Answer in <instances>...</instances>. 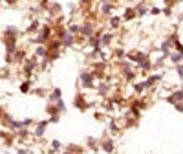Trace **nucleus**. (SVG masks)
Here are the masks:
<instances>
[{
  "mask_svg": "<svg viewBox=\"0 0 183 154\" xmlns=\"http://www.w3.org/2000/svg\"><path fill=\"white\" fill-rule=\"evenodd\" d=\"M99 149H101L103 152H106V154L116 152V141H114L112 138H103L101 143H99Z\"/></svg>",
  "mask_w": 183,
  "mask_h": 154,
  "instance_id": "nucleus-1",
  "label": "nucleus"
},
{
  "mask_svg": "<svg viewBox=\"0 0 183 154\" xmlns=\"http://www.w3.org/2000/svg\"><path fill=\"white\" fill-rule=\"evenodd\" d=\"M94 81H95L94 74H88V72L81 74V85H83V88H94Z\"/></svg>",
  "mask_w": 183,
  "mask_h": 154,
  "instance_id": "nucleus-2",
  "label": "nucleus"
},
{
  "mask_svg": "<svg viewBox=\"0 0 183 154\" xmlns=\"http://www.w3.org/2000/svg\"><path fill=\"white\" fill-rule=\"evenodd\" d=\"M48 125H50V123H48V119H44V121H39V123L35 125V130H33V136L40 140V138H42L44 134H46V129H48Z\"/></svg>",
  "mask_w": 183,
  "mask_h": 154,
  "instance_id": "nucleus-3",
  "label": "nucleus"
},
{
  "mask_svg": "<svg viewBox=\"0 0 183 154\" xmlns=\"http://www.w3.org/2000/svg\"><path fill=\"white\" fill-rule=\"evenodd\" d=\"M50 37H51V28H50V26H44L42 30H40V33L37 35L35 42H37V44H44L48 39H50Z\"/></svg>",
  "mask_w": 183,
  "mask_h": 154,
  "instance_id": "nucleus-4",
  "label": "nucleus"
},
{
  "mask_svg": "<svg viewBox=\"0 0 183 154\" xmlns=\"http://www.w3.org/2000/svg\"><path fill=\"white\" fill-rule=\"evenodd\" d=\"M37 68V59L33 57V59H28L26 63H24V74H26V77L31 75V72Z\"/></svg>",
  "mask_w": 183,
  "mask_h": 154,
  "instance_id": "nucleus-5",
  "label": "nucleus"
},
{
  "mask_svg": "<svg viewBox=\"0 0 183 154\" xmlns=\"http://www.w3.org/2000/svg\"><path fill=\"white\" fill-rule=\"evenodd\" d=\"M126 57H128L130 61H134V63H143L145 59H147V55L143 53V52H130V53H126Z\"/></svg>",
  "mask_w": 183,
  "mask_h": 154,
  "instance_id": "nucleus-6",
  "label": "nucleus"
},
{
  "mask_svg": "<svg viewBox=\"0 0 183 154\" xmlns=\"http://www.w3.org/2000/svg\"><path fill=\"white\" fill-rule=\"evenodd\" d=\"M172 48H174V42L167 39V41L161 44V48H159V50H161V53H163V57H169V55L172 53Z\"/></svg>",
  "mask_w": 183,
  "mask_h": 154,
  "instance_id": "nucleus-7",
  "label": "nucleus"
},
{
  "mask_svg": "<svg viewBox=\"0 0 183 154\" xmlns=\"http://www.w3.org/2000/svg\"><path fill=\"white\" fill-rule=\"evenodd\" d=\"M167 101H169L170 105H176V103H181V101H183V90H178V92H174V94H170V96L167 97Z\"/></svg>",
  "mask_w": 183,
  "mask_h": 154,
  "instance_id": "nucleus-8",
  "label": "nucleus"
},
{
  "mask_svg": "<svg viewBox=\"0 0 183 154\" xmlns=\"http://www.w3.org/2000/svg\"><path fill=\"white\" fill-rule=\"evenodd\" d=\"M81 33H83L84 37L90 39V37H94V33H95V31H94V26H92L90 22H84V24L81 26Z\"/></svg>",
  "mask_w": 183,
  "mask_h": 154,
  "instance_id": "nucleus-9",
  "label": "nucleus"
},
{
  "mask_svg": "<svg viewBox=\"0 0 183 154\" xmlns=\"http://www.w3.org/2000/svg\"><path fill=\"white\" fill-rule=\"evenodd\" d=\"M161 79H163L161 74H154V75H150L148 79H147V81H145V86H147V88H152L154 85H156V83H159Z\"/></svg>",
  "mask_w": 183,
  "mask_h": 154,
  "instance_id": "nucleus-10",
  "label": "nucleus"
},
{
  "mask_svg": "<svg viewBox=\"0 0 183 154\" xmlns=\"http://www.w3.org/2000/svg\"><path fill=\"white\" fill-rule=\"evenodd\" d=\"M84 143H86V147L90 149V151H95L99 149V141H97V138H94V136H88L86 140H84Z\"/></svg>",
  "mask_w": 183,
  "mask_h": 154,
  "instance_id": "nucleus-11",
  "label": "nucleus"
},
{
  "mask_svg": "<svg viewBox=\"0 0 183 154\" xmlns=\"http://www.w3.org/2000/svg\"><path fill=\"white\" fill-rule=\"evenodd\" d=\"M73 105H75V107H77L79 110H86V108H88V103L84 101V97H83L81 94H79V96L75 97V101H73Z\"/></svg>",
  "mask_w": 183,
  "mask_h": 154,
  "instance_id": "nucleus-12",
  "label": "nucleus"
},
{
  "mask_svg": "<svg viewBox=\"0 0 183 154\" xmlns=\"http://www.w3.org/2000/svg\"><path fill=\"white\" fill-rule=\"evenodd\" d=\"M48 97H50L51 103H57L59 99H62V90H61V88H53V92H51Z\"/></svg>",
  "mask_w": 183,
  "mask_h": 154,
  "instance_id": "nucleus-13",
  "label": "nucleus"
},
{
  "mask_svg": "<svg viewBox=\"0 0 183 154\" xmlns=\"http://www.w3.org/2000/svg\"><path fill=\"white\" fill-rule=\"evenodd\" d=\"M35 57H42V59H46V57H48V48H44L42 44H39V46L35 48Z\"/></svg>",
  "mask_w": 183,
  "mask_h": 154,
  "instance_id": "nucleus-14",
  "label": "nucleus"
},
{
  "mask_svg": "<svg viewBox=\"0 0 183 154\" xmlns=\"http://www.w3.org/2000/svg\"><path fill=\"white\" fill-rule=\"evenodd\" d=\"M136 17H137V13H136V9H134V8L125 9V15H123V19H125V20H134Z\"/></svg>",
  "mask_w": 183,
  "mask_h": 154,
  "instance_id": "nucleus-15",
  "label": "nucleus"
},
{
  "mask_svg": "<svg viewBox=\"0 0 183 154\" xmlns=\"http://www.w3.org/2000/svg\"><path fill=\"white\" fill-rule=\"evenodd\" d=\"M169 59H170V63H172V64L178 66L183 61V53H178V52H176V53H170V55H169Z\"/></svg>",
  "mask_w": 183,
  "mask_h": 154,
  "instance_id": "nucleus-16",
  "label": "nucleus"
},
{
  "mask_svg": "<svg viewBox=\"0 0 183 154\" xmlns=\"http://www.w3.org/2000/svg\"><path fill=\"white\" fill-rule=\"evenodd\" d=\"M17 35H19V30L15 26H8L4 30V37H17Z\"/></svg>",
  "mask_w": 183,
  "mask_h": 154,
  "instance_id": "nucleus-17",
  "label": "nucleus"
},
{
  "mask_svg": "<svg viewBox=\"0 0 183 154\" xmlns=\"http://www.w3.org/2000/svg\"><path fill=\"white\" fill-rule=\"evenodd\" d=\"M15 136H17L20 141H26V140L30 138V130H28V129H20V130H17V134H15Z\"/></svg>",
  "mask_w": 183,
  "mask_h": 154,
  "instance_id": "nucleus-18",
  "label": "nucleus"
},
{
  "mask_svg": "<svg viewBox=\"0 0 183 154\" xmlns=\"http://www.w3.org/2000/svg\"><path fill=\"white\" fill-rule=\"evenodd\" d=\"M108 90H110V85H108V83H99V85H97V92H99L101 96H106Z\"/></svg>",
  "mask_w": 183,
  "mask_h": 154,
  "instance_id": "nucleus-19",
  "label": "nucleus"
},
{
  "mask_svg": "<svg viewBox=\"0 0 183 154\" xmlns=\"http://www.w3.org/2000/svg\"><path fill=\"white\" fill-rule=\"evenodd\" d=\"M112 39H114L112 33H105V35L101 37V44H103V46H110V44H112Z\"/></svg>",
  "mask_w": 183,
  "mask_h": 154,
  "instance_id": "nucleus-20",
  "label": "nucleus"
},
{
  "mask_svg": "<svg viewBox=\"0 0 183 154\" xmlns=\"http://www.w3.org/2000/svg\"><path fill=\"white\" fill-rule=\"evenodd\" d=\"M61 149H62V143L59 141V140H53V141H51V151H50V152H51V154H57Z\"/></svg>",
  "mask_w": 183,
  "mask_h": 154,
  "instance_id": "nucleus-21",
  "label": "nucleus"
},
{
  "mask_svg": "<svg viewBox=\"0 0 183 154\" xmlns=\"http://www.w3.org/2000/svg\"><path fill=\"white\" fill-rule=\"evenodd\" d=\"M119 26H121V17H112L110 19V28L112 30H117Z\"/></svg>",
  "mask_w": 183,
  "mask_h": 154,
  "instance_id": "nucleus-22",
  "label": "nucleus"
},
{
  "mask_svg": "<svg viewBox=\"0 0 183 154\" xmlns=\"http://www.w3.org/2000/svg\"><path fill=\"white\" fill-rule=\"evenodd\" d=\"M134 9H136V13H137V17H143V15H145V13L148 11V8H147L145 4H139V6H136Z\"/></svg>",
  "mask_w": 183,
  "mask_h": 154,
  "instance_id": "nucleus-23",
  "label": "nucleus"
},
{
  "mask_svg": "<svg viewBox=\"0 0 183 154\" xmlns=\"http://www.w3.org/2000/svg\"><path fill=\"white\" fill-rule=\"evenodd\" d=\"M46 112H48L50 116H55V114H61V112H59V108H57V105H55V103H51V105H48V107H46Z\"/></svg>",
  "mask_w": 183,
  "mask_h": 154,
  "instance_id": "nucleus-24",
  "label": "nucleus"
},
{
  "mask_svg": "<svg viewBox=\"0 0 183 154\" xmlns=\"http://www.w3.org/2000/svg\"><path fill=\"white\" fill-rule=\"evenodd\" d=\"M11 57H13V61H17V63H20L22 59H24V57H26V53H24V52H22V50H17V52H15V53L11 55Z\"/></svg>",
  "mask_w": 183,
  "mask_h": 154,
  "instance_id": "nucleus-25",
  "label": "nucleus"
},
{
  "mask_svg": "<svg viewBox=\"0 0 183 154\" xmlns=\"http://www.w3.org/2000/svg\"><path fill=\"white\" fill-rule=\"evenodd\" d=\"M130 114H132V118H136V119H137V118L141 116V108H137L136 105H130Z\"/></svg>",
  "mask_w": 183,
  "mask_h": 154,
  "instance_id": "nucleus-26",
  "label": "nucleus"
},
{
  "mask_svg": "<svg viewBox=\"0 0 183 154\" xmlns=\"http://www.w3.org/2000/svg\"><path fill=\"white\" fill-rule=\"evenodd\" d=\"M139 68H141V70H143V72H148V70H150V68H152V63H150V61H148V59H145L143 63H139Z\"/></svg>",
  "mask_w": 183,
  "mask_h": 154,
  "instance_id": "nucleus-27",
  "label": "nucleus"
},
{
  "mask_svg": "<svg viewBox=\"0 0 183 154\" xmlns=\"http://www.w3.org/2000/svg\"><path fill=\"white\" fill-rule=\"evenodd\" d=\"M40 28V24H39V20H33L31 24H30V28H28V33H35L37 30Z\"/></svg>",
  "mask_w": 183,
  "mask_h": 154,
  "instance_id": "nucleus-28",
  "label": "nucleus"
},
{
  "mask_svg": "<svg viewBox=\"0 0 183 154\" xmlns=\"http://www.w3.org/2000/svg\"><path fill=\"white\" fill-rule=\"evenodd\" d=\"M30 88H31V83H30V81H24V83L20 85V92H22V94H28V92H30Z\"/></svg>",
  "mask_w": 183,
  "mask_h": 154,
  "instance_id": "nucleus-29",
  "label": "nucleus"
},
{
  "mask_svg": "<svg viewBox=\"0 0 183 154\" xmlns=\"http://www.w3.org/2000/svg\"><path fill=\"white\" fill-rule=\"evenodd\" d=\"M101 11H103V15H110L112 13V4H103V8H101Z\"/></svg>",
  "mask_w": 183,
  "mask_h": 154,
  "instance_id": "nucleus-30",
  "label": "nucleus"
},
{
  "mask_svg": "<svg viewBox=\"0 0 183 154\" xmlns=\"http://www.w3.org/2000/svg\"><path fill=\"white\" fill-rule=\"evenodd\" d=\"M134 90H136V94H143V92L147 90V86H145V83H137V85L134 86Z\"/></svg>",
  "mask_w": 183,
  "mask_h": 154,
  "instance_id": "nucleus-31",
  "label": "nucleus"
},
{
  "mask_svg": "<svg viewBox=\"0 0 183 154\" xmlns=\"http://www.w3.org/2000/svg\"><path fill=\"white\" fill-rule=\"evenodd\" d=\"M68 31L72 33V35H75V33H79V31H81V26H77V24H72V26L68 28Z\"/></svg>",
  "mask_w": 183,
  "mask_h": 154,
  "instance_id": "nucleus-32",
  "label": "nucleus"
},
{
  "mask_svg": "<svg viewBox=\"0 0 183 154\" xmlns=\"http://www.w3.org/2000/svg\"><path fill=\"white\" fill-rule=\"evenodd\" d=\"M33 94H35V96H39V97H46V90H44V88H35V90H33Z\"/></svg>",
  "mask_w": 183,
  "mask_h": 154,
  "instance_id": "nucleus-33",
  "label": "nucleus"
},
{
  "mask_svg": "<svg viewBox=\"0 0 183 154\" xmlns=\"http://www.w3.org/2000/svg\"><path fill=\"white\" fill-rule=\"evenodd\" d=\"M134 77H136V74H134V72L125 70V79H126V81H134Z\"/></svg>",
  "mask_w": 183,
  "mask_h": 154,
  "instance_id": "nucleus-34",
  "label": "nucleus"
},
{
  "mask_svg": "<svg viewBox=\"0 0 183 154\" xmlns=\"http://www.w3.org/2000/svg\"><path fill=\"white\" fill-rule=\"evenodd\" d=\"M55 105H57V108H59V112H64V110H66V105H64V101H62V99H59V101H57Z\"/></svg>",
  "mask_w": 183,
  "mask_h": 154,
  "instance_id": "nucleus-35",
  "label": "nucleus"
},
{
  "mask_svg": "<svg viewBox=\"0 0 183 154\" xmlns=\"http://www.w3.org/2000/svg\"><path fill=\"white\" fill-rule=\"evenodd\" d=\"M61 121V114H55V116H50L48 123H59Z\"/></svg>",
  "mask_w": 183,
  "mask_h": 154,
  "instance_id": "nucleus-36",
  "label": "nucleus"
},
{
  "mask_svg": "<svg viewBox=\"0 0 183 154\" xmlns=\"http://www.w3.org/2000/svg\"><path fill=\"white\" fill-rule=\"evenodd\" d=\"M30 125H33V119H31V118H26V119H22V127H24V129H28Z\"/></svg>",
  "mask_w": 183,
  "mask_h": 154,
  "instance_id": "nucleus-37",
  "label": "nucleus"
},
{
  "mask_svg": "<svg viewBox=\"0 0 183 154\" xmlns=\"http://www.w3.org/2000/svg\"><path fill=\"white\" fill-rule=\"evenodd\" d=\"M114 53H116V57H119V59H121V57H125V55H126V52H125L123 48H117V50H116Z\"/></svg>",
  "mask_w": 183,
  "mask_h": 154,
  "instance_id": "nucleus-38",
  "label": "nucleus"
},
{
  "mask_svg": "<svg viewBox=\"0 0 183 154\" xmlns=\"http://www.w3.org/2000/svg\"><path fill=\"white\" fill-rule=\"evenodd\" d=\"M108 127H110V130H112V132H117L119 130V127H117V123H116V121H110V123H108Z\"/></svg>",
  "mask_w": 183,
  "mask_h": 154,
  "instance_id": "nucleus-39",
  "label": "nucleus"
},
{
  "mask_svg": "<svg viewBox=\"0 0 183 154\" xmlns=\"http://www.w3.org/2000/svg\"><path fill=\"white\" fill-rule=\"evenodd\" d=\"M17 154H33L30 149H26V147H20V149H17Z\"/></svg>",
  "mask_w": 183,
  "mask_h": 154,
  "instance_id": "nucleus-40",
  "label": "nucleus"
},
{
  "mask_svg": "<svg viewBox=\"0 0 183 154\" xmlns=\"http://www.w3.org/2000/svg\"><path fill=\"white\" fill-rule=\"evenodd\" d=\"M176 72H178V75H180V79H183V63H180V64H178V68H176Z\"/></svg>",
  "mask_w": 183,
  "mask_h": 154,
  "instance_id": "nucleus-41",
  "label": "nucleus"
},
{
  "mask_svg": "<svg viewBox=\"0 0 183 154\" xmlns=\"http://www.w3.org/2000/svg\"><path fill=\"white\" fill-rule=\"evenodd\" d=\"M148 11H150L152 15H159V13H161V9H159V8H150Z\"/></svg>",
  "mask_w": 183,
  "mask_h": 154,
  "instance_id": "nucleus-42",
  "label": "nucleus"
},
{
  "mask_svg": "<svg viewBox=\"0 0 183 154\" xmlns=\"http://www.w3.org/2000/svg\"><path fill=\"white\" fill-rule=\"evenodd\" d=\"M40 8H42V9L50 8V2H48V0H40Z\"/></svg>",
  "mask_w": 183,
  "mask_h": 154,
  "instance_id": "nucleus-43",
  "label": "nucleus"
},
{
  "mask_svg": "<svg viewBox=\"0 0 183 154\" xmlns=\"http://www.w3.org/2000/svg\"><path fill=\"white\" fill-rule=\"evenodd\" d=\"M163 13H165L167 17H170V13H172V11H170V8H165V9H163Z\"/></svg>",
  "mask_w": 183,
  "mask_h": 154,
  "instance_id": "nucleus-44",
  "label": "nucleus"
},
{
  "mask_svg": "<svg viewBox=\"0 0 183 154\" xmlns=\"http://www.w3.org/2000/svg\"><path fill=\"white\" fill-rule=\"evenodd\" d=\"M6 2H8V4H9V6H13V4H15V2H17V0H6Z\"/></svg>",
  "mask_w": 183,
  "mask_h": 154,
  "instance_id": "nucleus-45",
  "label": "nucleus"
},
{
  "mask_svg": "<svg viewBox=\"0 0 183 154\" xmlns=\"http://www.w3.org/2000/svg\"><path fill=\"white\" fill-rule=\"evenodd\" d=\"M0 141H2V132H0Z\"/></svg>",
  "mask_w": 183,
  "mask_h": 154,
  "instance_id": "nucleus-46",
  "label": "nucleus"
}]
</instances>
